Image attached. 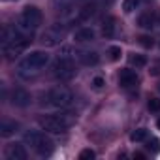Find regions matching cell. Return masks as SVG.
<instances>
[{
  "label": "cell",
  "mask_w": 160,
  "mask_h": 160,
  "mask_svg": "<svg viewBox=\"0 0 160 160\" xmlns=\"http://www.w3.org/2000/svg\"><path fill=\"white\" fill-rule=\"evenodd\" d=\"M47 64H49V55H47L45 51H32V53H28V55L19 62L17 73H19L21 77L28 79V77L40 73Z\"/></svg>",
  "instance_id": "cell-2"
},
{
  "label": "cell",
  "mask_w": 160,
  "mask_h": 160,
  "mask_svg": "<svg viewBox=\"0 0 160 160\" xmlns=\"http://www.w3.org/2000/svg\"><path fill=\"white\" fill-rule=\"evenodd\" d=\"M102 34L106 38H113V34H115V19L111 15L104 19V23H102Z\"/></svg>",
  "instance_id": "cell-16"
},
{
  "label": "cell",
  "mask_w": 160,
  "mask_h": 160,
  "mask_svg": "<svg viewBox=\"0 0 160 160\" xmlns=\"http://www.w3.org/2000/svg\"><path fill=\"white\" fill-rule=\"evenodd\" d=\"M75 62H73V57L70 55V49H66L53 64V75L60 81H70V79L75 75Z\"/></svg>",
  "instance_id": "cell-5"
},
{
  "label": "cell",
  "mask_w": 160,
  "mask_h": 160,
  "mask_svg": "<svg viewBox=\"0 0 160 160\" xmlns=\"http://www.w3.org/2000/svg\"><path fill=\"white\" fill-rule=\"evenodd\" d=\"M138 6H139V0H124L122 2V12L124 13H132Z\"/></svg>",
  "instance_id": "cell-19"
},
{
  "label": "cell",
  "mask_w": 160,
  "mask_h": 160,
  "mask_svg": "<svg viewBox=\"0 0 160 160\" xmlns=\"http://www.w3.org/2000/svg\"><path fill=\"white\" fill-rule=\"evenodd\" d=\"M138 25L141 28H145V30H151V28L156 27V15L152 12H145V13H141L138 17Z\"/></svg>",
  "instance_id": "cell-14"
},
{
  "label": "cell",
  "mask_w": 160,
  "mask_h": 160,
  "mask_svg": "<svg viewBox=\"0 0 160 160\" xmlns=\"http://www.w3.org/2000/svg\"><path fill=\"white\" fill-rule=\"evenodd\" d=\"M30 102H32V96H30V92H27L25 89H13V91H12V104H13V106H17V108H27Z\"/></svg>",
  "instance_id": "cell-11"
},
{
  "label": "cell",
  "mask_w": 160,
  "mask_h": 160,
  "mask_svg": "<svg viewBox=\"0 0 160 160\" xmlns=\"http://www.w3.org/2000/svg\"><path fill=\"white\" fill-rule=\"evenodd\" d=\"M64 36H66V27L53 25V27H49L45 32H42L40 42H42V45H45V47H55V45H58V43L64 40Z\"/></svg>",
  "instance_id": "cell-8"
},
{
  "label": "cell",
  "mask_w": 160,
  "mask_h": 160,
  "mask_svg": "<svg viewBox=\"0 0 160 160\" xmlns=\"http://www.w3.org/2000/svg\"><path fill=\"white\" fill-rule=\"evenodd\" d=\"M6 2H10V0H6Z\"/></svg>",
  "instance_id": "cell-29"
},
{
  "label": "cell",
  "mask_w": 160,
  "mask_h": 160,
  "mask_svg": "<svg viewBox=\"0 0 160 160\" xmlns=\"http://www.w3.org/2000/svg\"><path fill=\"white\" fill-rule=\"evenodd\" d=\"M92 158H96V152L92 149H83L79 152V160H92Z\"/></svg>",
  "instance_id": "cell-22"
},
{
  "label": "cell",
  "mask_w": 160,
  "mask_h": 160,
  "mask_svg": "<svg viewBox=\"0 0 160 160\" xmlns=\"http://www.w3.org/2000/svg\"><path fill=\"white\" fill-rule=\"evenodd\" d=\"M28 43H30V40L19 28L6 27L2 30V51L8 60H13L15 57H19L28 47Z\"/></svg>",
  "instance_id": "cell-1"
},
{
  "label": "cell",
  "mask_w": 160,
  "mask_h": 160,
  "mask_svg": "<svg viewBox=\"0 0 160 160\" xmlns=\"http://www.w3.org/2000/svg\"><path fill=\"white\" fill-rule=\"evenodd\" d=\"M42 25V12L36 8V6H25L21 15H19V30L28 34V32H34L38 27Z\"/></svg>",
  "instance_id": "cell-7"
},
{
  "label": "cell",
  "mask_w": 160,
  "mask_h": 160,
  "mask_svg": "<svg viewBox=\"0 0 160 160\" xmlns=\"http://www.w3.org/2000/svg\"><path fill=\"white\" fill-rule=\"evenodd\" d=\"M138 40H139V43H141L143 47H147V49H151V47L154 45V40H152L151 36H145V34H143V36H139Z\"/></svg>",
  "instance_id": "cell-23"
},
{
  "label": "cell",
  "mask_w": 160,
  "mask_h": 160,
  "mask_svg": "<svg viewBox=\"0 0 160 160\" xmlns=\"http://www.w3.org/2000/svg\"><path fill=\"white\" fill-rule=\"evenodd\" d=\"M73 40H75L77 43H87V42H92V40H94V30H92L91 27H83V28L75 30Z\"/></svg>",
  "instance_id": "cell-13"
},
{
  "label": "cell",
  "mask_w": 160,
  "mask_h": 160,
  "mask_svg": "<svg viewBox=\"0 0 160 160\" xmlns=\"http://www.w3.org/2000/svg\"><path fill=\"white\" fill-rule=\"evenodd\" d=\"M147 108H149V111H160V100L158 98H151Z\"/></svg>",
  "instance_id": "cell-25"
},
{
  "label": "cell",
  "mask_w": 160,
  "mask_h": 160,
  "mask_svg": "<svg viewBox=\"0 0 160 160\" xmlns=\"http://www.w3.org/2000/svg\"><path fill=\"white\" fill-rule=\"evenodd\" d=\"M156 126H158V130H160V119H158V121H156Z\"/></svg>",
  "instance_id": "cell-27"
},
{
  "label": "cell",
  "mask_w": 160,
  "mask_h": 160,
  "mask_svg": "<svg viewBox=\"0 0 160 160\" xmlns=\"http://www.w3.org/2000/svg\"><path fill=\"white\" fill-rule=\"evenodd\" d=\"M17 128H19L17 122H13V121H2V124H0V136H2V138H10V136H13L17 132Z\"/></svg>",
  "instance_id": "cell-15"
},
{
  "label": "cell",
  "mask_w": 160,
  "mask_h": 160,
  "mask_svg": "<svg viewBox=\"0 0 160 160\" xmlns=\"http://www.w3.org/2000/svg\"><path fill=\"white\" fill-rule=\"evenodd\" d=\"M77 58H79V62L85 64V66H96L98 60H100L96 51H77Z\"/></svg>",
  "instance_id": "cell-12"
},
{
  "label": "cell",
  "mask_w": 160,
  "mask_h": 160,
  "mask_svg": "<svg viewBox=\"0 0 160 160\" xmlns=\"http://www.w3.org/2000/svg\"><path fill=\"white\" fill-rule=\"evenodd\" d=\"M138 83H139V77H138V73L134 70H130V68L121 70V73H119V85L122 89H134Z\"/></svg>",
  "instance_id": "cell-9"
},
{
  "label": "cell",
  "mask_w": 160,
  "mask_h": 160,
  "mask_svg": "<svg viewBox=\"0 0 160 160\" xmlns=\"http://www.w3.org/2000/svg\"><path fill=\"white\" fill-rule=\"evenodd\" d=\"M6 156H8V160H27L28 152L23 143H12L6 149Z\"/></svg>",
  "instance_id": "cell-10"
},
{
  "label": "cell",
  "mask_w": 160,
  "mask_h": 160,
  "mask_svg": "<svg viewBox=\"0 0 160 160\" xmlns=\"http://www.w3.org/2000/svg\"><path fill=\"white\" fill-rule=\"evenodd\" d=\"M25 143L40 156V158H45V156H51L53 151H55V143L49 136H45L43 132H27L25 134Z\"/></svg>",
  "instance_id": "cell-4"
},
{
  "label": "cell",
  "mask_w": 160,
  "mask_h": 160,
  "mask_svg": "<svg viewBox=\"0 0 160 160\" xmlns=\"http://www.w3.org/2000/svg\"><path fill=\"white\" fill-rule=\"evenodd\" d=\"M145 139H147V130L145 128H138L130 134V141H134V143H139V141H145Z\"/></svg>",
  "instance_id": "cell-18"
},
{
  "label": "cell",
  "mask_w": 160,
  "mask_h": 160,
  "mask_svg": "<svg viewBox=\"0 0 160 160\" xmlns=\"http://www.w3.org/2000/svg\"><path fill=\"white\" fill-rule=\"evenodd\" d=\"M38 122H40L42 130L51 132V134H60V132H66L75 122V113L73 111H60V113H55L49 117H42Z\"/></svg>",
  "instance_id": "cell-3"
},
{
  "label": "cell",
  "mask_w": 160,
  "mask_h": 160,
  "mask_svg": "<svg viewBox=\"0 0 160 160\" xmlns=\"http://www.w3.org/2000/svg\"><path fill=\"white\" fill-rule=\"evenodd\" d=\"M108 55H109V60H119L121 58V55H122V51H121V47L119 45H111L109 49H108Z\"/></svg>",
  "instance_id": "cell-20"
},
{
  "label": "cell",
  "mask_w": 160,
  "mask_h": 160,
  "mask_svg": "<svg viewBox=\"0 0 160 160\" xmlns=\"http://www.w3.org/2000/svg\"><path fill=\"white\" fill-rule=\"evenodd\" d=\"M149 73H151V75H160V58H158V60H154V62L151 64Z\"/></svg>",
  "instance_id": "cell-26"
},
{
  "label": "cell",
  "mask_w": 160,
  "mask_h": 160,
  "mask_svg": "<svg viewBox=\"0 0 160 160\" xmlns=\"http://www.w3.org/2000/svg\"><path fill=\"white\" fill-rule=\"evenodd\" d=\"M104 85H106V81H104V77L96 75V77L92 79V89H94V91H102V89H104Z\"/></svg>",
  "instance_id": "cell-24"
},
{
  "label": "cell",
  "mask_w": 160,
  "mask_h": 160,
  "mask_svg": "<svg viewBox=\"0 0 160 160\" xmlns=\"http://www.w3.org/2000/svg\"><path fill=\"white\" fill-rule=\"evenodd\" d=\"M128 60H130V64L136 66V68H143V66H147V57H145V55H130Z\"/></svg>",
  "instance_id": "cell-17"
},
{
  "label": "cell",
  "mask_w": 160,
  "mask_h": 160,
  "mask_svg": "<svg viewBox=\"0 0 160 160\" xmlns=\"http://www.w3.org/2000/svg\"><path fill=\"white\" fill-rule=\"evenodd\" d=\"M43 104L45 106H51V108H68L72 102H73V94L66 89V87H55V89H49L43 96Z\"/></svg>",
  "instance_id": "cell-6"
},
{
  "label": "cell",
  "mask_w": 160,
  "mask_h": 160,
  "mask_svg": "<svg viewBox=\"0 0 160 160\" xmlns=\"http://www.w3.org/2000/svg\"><path fill=\"white\" fill-rule=\"evenodd\" d=\"M158 92H160V83H158Z\"/></svg>",
  "instance_id": "cell-28"
},
{
  "label": "cell",
  "mask_w": 160,
  "mask_h": 160,
  "mask_svg": "<svg viewBox=\"0 0 160 160\" xmlns=\"http://www.w3.org/2000/svg\"><path fill=\"white\" fill-rule=\"evenodd\" d=\"M147 149H149V151H152V152H160V141H158L156 138L147 139Z\"/></svg>",
  "instance_id": "cell-21"
}]
</instances>
